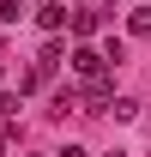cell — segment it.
Wrapping results in <instances>:
<instances>
[{
    "instance_id": "obj_6",
    "label": "cell",
    "mask_w": 151,
    "mask_h": 157,
    "mask_svg": "<svg viewBox=\"0 0 151 157\" xmlns=\"http://www.w3.org/2000/svg\"><path fill=\"white\" fill-rule=\"evenodd\" d=\"M12 109H18V103H12V91H0V115H12Z\"/></svg>"
},
{
    "instance_id": "obj_5",
    "label": "cell",
    "mask_w": 151,
    "mask_h": 157,
    "mask_svg": "<svg viewBox=\"0 0 151 157\" xmlns=\"http://www.w3.org/2000/svg\"><path fill=\"white\" fill-rule=\"evenodd\" d=\"M18 12H24V0H0V18H6V24L18 18Z\"/></svg>"
},
{
    "instance_id": "obj_3",
    "label": "cell",
    "mask_w": 151,
    "mask_h": 157,
    "mask_svg": "<svg viewBox=\"0 0 151 157\" xmlns=\"http://www.w3.org/2000/svg\"><path fill=\"white\" fill-rule=\"evenodd\" d=\"M37 18H42V30H60V24H67V6H42Z\"/></svg>"
},
{
    "instance_id": "obj_2",
    "label": "cell",
    "mask_w": 151,
    "mask_h": 157,
    "mask_svg": "<svg viewBox=\"0 0 151 157\" xmlns=\"http://www.w3.org/2000/svg\"><path fill=\"white\" fill-rule=\"evenodd\" d=\"M67 18H73V30H79V36H97V24H103L97 12H67Z\"/></svg>"
},
{
    "instance_id": "obj_9",
    "label": "cell",
    "mask_w": 151,
    "mask_h": 157,
    "mask_svg": "<svg viewBox=\"0 0 151 157\" xmlns=\"http://www.w3.org/2000/svg\"><path fill=\"white\" fill-rule=\"evenodd\" d=\"M109 157H127V151H109Z\"/></svg>"
},
{
    "instance_id": "obj_1",
    "label": "cell",
    "mask_w": 151,
    "mask_h": 157,
    "mask_svg": "<svg viewBox=\"0 0 151 157\" xmlns=\"http://www.w3.org/2000/svg\"><path fill=\"white\" fill-rule=\"evenodd\" d=\"M103 67H109V60L97 55V48H73V73L85 78V85H103Z\"/></svg>"
},
{
    "instance_id": "obj_7",
    "label": "cell",
    "mask_w": 151,
    "mask_h": 157,
    "mask_svg": "<svg viewBox=\"0 0 151 157\" xmlns=\"http://www.w3.org/2000/svg\"><path fill=\"white\" fill-rule=\"evenodd\" d=\"M55 157H91V151H85V145H67V151H55Z\"/></svg>"
},
{
    "instance_id": "obj_8",
    "label": "cell",
    "mask_w": 151,
    "mask_h": 157,
    "mask_svg": "<svg viewBox=\"0 0 151 157\" xmlns=\"http://www.w3.org/2000/svg\"><path fill=\"white\" fill-rule=\"evenodd\" d=\"M6 151H12V139H6V133H0V157H6Z\"/></svg>"
},
{
    "instance_id": "obj_4",
    "label": "cell",
    "mask_w": 151,
    "mask_h": 157,
    "mask_svg": "<svg viewBox=\"0 0 151 157\" xmlns=\"http://www.w3.org/2000/svg\"><path fill=\"white\" fill-rule=\"evenodd\" d=\"M127 24H133V36H151V6H139V12H133Z\"/></svg>"
}]
</instances>
